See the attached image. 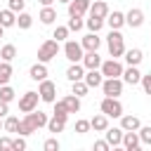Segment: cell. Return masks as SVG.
Wrapping results in <instances>:
<instances>
[{"label":"cell","instance_id":"1","mask_svg":"<svg viewBox=\"0 0 151 151\" xmlns=\"http://www.w3.org/2000/svg\"><path fill=\"white\" fill-rule=\"evenodd\" d=\"M106 47H109V54L113 59H120L125 54V38H123V33L116 31V28H111V33L106 38Z\"/></svg>","mask_w":151,"mask_h":151},{"label":"cell","instance_id":"2","mask_svg":"<svg viewBox=\"0 0 151 151\" xmlns=\"http://www.w3.org/2000/svg\"><path fill=\"white\" fill-rule=\"evenodd\" d=\"M99 111L106 113L109 118H120L123 116V104L118 97H104L101 104H99Z\"/></svg>","mask_w":151,"mask_h":151},{"label":"cell","instance_id":"3","mask_svg":"<svg viewBox=\"0 0 151 151\" xmlns=\"http://www.w3.org/2000/svg\"><path fill=\"white\" fill-rule=\"evenodd\" d=\"M59 54V40H45L40 47H38V61H42V64H47V61H52L54 57Z\"/></svg>","mask_w":151,"mask_h":151},{"label":"cell","instance_id":"4","mask_svg":"<svg viewBox=\"0 0 151 151\" xmlns=\"http://www.w3.org/2000/svg\"><path fill=\"white\" fill-rule=\"evenodd\" d=\"M99 71L104 73V78H123V64L118 61V59H106V61H101V66H99Z\"/></svg>","mask_w":151,"mask_h":151},{"label":"cell","instance_id":"5","mask_svg":"<svg viewBox=\"0 0 151 151\" xmlns=\"http://www.w3.org/2000/svg\"><path fill=\"white\" fill-rule=\"evenodd\" d=\"M38 94H40V101L54 104V101H57V85L45 78V80H40V85H38Z\"/></svg>","mask_w":151,"mask_h":151},{"label":"cell","instance_id":"6","mask_svg":"<svg viewBox=\"0 0 151 151\" xmlns=\"http://www.w3.org/2000/svg\"><path fill=\"white\" fill-rule=\"evenodd\" d=\"M38 101H40V94L33 92V90H28V92H24L19 97V111L21 113H31V111L38 109Z\"/></svg>","mask_w":151,"mask_h":151},{"label":"cell","instance_id":"7","mask_svg":"<svg viewBox=\"0 0 151 151\" xmlns=\"http://www.w3.org/2000/svg\"><path fill=\"white\" fill-rule=\"evenodd\" d=\"M83 54H85V50H83L80 42H76V40H66V42H64V57H66L71 64L83 61Z\"/></svg>","mask_w":151,"mask_h":151},{"label":"cell","instance_id":"8","mask_svg":"<svg viewBox=\"0 0 151 151\" xmlns=\"http://www.w3.org/2000/svg\"><path fill=\"white\" fill-rule=\"evenodd\" d=\"M101 92H104V97H120L123 94V78H104Z\"/></svg>","mask_w":151,"mask_h":151},{"label":"cell","instance_id":"9","mask_svg":"<svg viewBox=\"0 0 151 151\" xmlns=\"http://www.w3.org/2000/svg\"><path fill=\"white\" fill-rule=\"evenodd\" d=\"M123 149L125 151H139L142 149V139H139L137 130H125V134H123Z\"/></svg>","mask_w":151,"mask_h":151},{"label":"cell","instance_id":"10","mask_svg":"<svg viewBox=\"0 0 151 151\" xmlns=\"http://www.w3.org/2000/svg\"><path fill=\"white\" fill-rule=\"evenodd\" d=\"M125 26H130V28L144 26V12L139 7H132L130 12H125Z\"/></svg>","mask_w":151,"mask_h":151},{"label":"cell","instance_id":"11","mask_svg":"<svg viewBox=\"0 0 151 151\" xmlns=\"http://www.w3.org/2000/svg\"><path fill=\"white\" fill-rule=\"evenodd\" d=\"M123 134H125L123 127H111V125H109V127L104 130V137H106V142H109L113 149H116V146H123Z\"/></svg>","mask_w":151,"mask_h":151},{"label":"cell","instance_id":"12","mask_svg":"<svg viewBox=\"0 0 151 151\" xmlns=\"http://www.w3.org/2000/svg\"><path fill=\"white\" fill-rule=\"evenodd\" d=\"M92 0H71L68 2V17H83L90 12Z\"/></svg>","mask_w":151,"mask_h":151},{"label":"cell","instance_id":"13","mask_svg":"<svg viewBox=\"0 0 151 151\" xmlns=\"http://www.w3.org/2000/svg\"><path fill=\"white\" fill-rule=\"evenodd\" d=\"M24 118H26V120H28L35 130L47 127V120H50V118H47V113H42V111H38V109H35V111H31V113H26Z\"/></svg>","mask_w":151,"mask_h":151},{"label":"cell","instance_id":"14","mask_svg":"<svg viewBox=\"0 0 151 151\" xmlns=\"http://www.w3.org/2000/svg\"><path fill=\"white\" fill-rule=\"evenodd\" d=\"M85 66H83V61H76V64H71L68 68H66V78H68V83H76V80H83L85 78Z\"/></svg>","mask_w":151,"mask_h":151},{"label":"cell","instance_id":"15","mask_svg":"<svg viewBox=\"0 0 151 151\" xmlns=\"http://www.w3.org/2000/svg\"><path fill=\"white\" fill-rule=\"evenodd\" d=\"M50 73H47V64H42V61H38V64H33L31 68H28V78L31 80H35V83H40V80H45Z\"/></svg>","mask_w":151,"mask_h":151},{"label":"cell","instance_id":"16","mask_svg":"<svg viewBox=\"0 0 151 151\" xmlns=\"http://www.w3.org/2000/svg\"><path fill=\"white\" fill-rule=\"evenodd\" d=\"M83 80H85L90 87H101V83H104V73H101L99 68H87Z\"/></svg>","mask_w":151,"mask_h":151},{"label":"cell","instance_id":"17","mask_svg":"<svg viewBox=\"0 0 151 151\" xmlns=\"http://www.w3.org/2000/svg\"><path fill=\"white\" fill-rule=\"evenodd\" d=\"M101 61H104V59L99 57V52H97V50H90V52H85V54H83V66H85V68H99V66H101Z\"/></svg>","mask_w":151,"mask_h":151},{"label":"cell","instance_id":"18","mask_svg":"<svg viewBox=\"0 0 151 151\" xmlns=\"http://www.w3.org/2000/svg\"><path fill=\"white\" fill-rule=\"evenodd\" d=\"M106 24H109V28H116V31H120V28L125 26V14H123V12H118V9H113V12H109V17H106Z\"/></svg>","mask_w":151,"mask_h":151},{"label":"cell","instance_id":"19","mask_svg":"<svg viewBox=\"0 0 151 151\" xmlns=\"http://www.w3.org/2000/svg\"><path fill=\"white\" fill-rule=\"evenodd\" d=\"M80 45H83V50L85 52H90V50H99V45H101V38L97 35V33H87V35H83V40H80Z\"/></svg>","mask_w":151,"mask_h":151},{"label":"cell","instance_id":"20","mask_svg":"<svg viewBox=\"0 0 151 151\" xmlns=\"http://www.w3.org/2000/svg\"><path fill=\"white\" fill-rule=\"evenodd\" d=\"M123 83H127V85H139V83H142L139 68H137V66H127V68L123 71Z\"/></svg>","mask_w":151,"mask_h":151},{"label":"cell","instance_id":"21","mask_svg":"<svg viewBox=\"0 0 151 151\" xmlns=\"http://www.w3.org/2000/svg\"><path fill=\"white\" fill-rule=\"evenodd\" d=\"M125 61H127V66H139L142 64V59H144V52L139 50V47H132V50H125Z\"/></svg>","mask_w":151,"mask_h":151},{"label":"cell","instance_id":"22","mask_svg":"<svg viewBox=\"0 0 151 151\" xmlns=\"http://www.w3.org/2000/svg\"><path fill=\"white\" fill-rule=\"evenodd\" d=\"M66 120H68V118H61V116H52V118L47 120V130H50L52 134H59V132H64V127H66Z\"/></svg>","mask_w":151,"mask_h":151},{"label":"cell","instance_id":"23","mask_svg":"<svg viewBox=\"0 0 151 151\" xmlns=\"http://www.w3.org/2000/svg\"><path fill=\"white\" fill-rule=\"evenodd\" d=\"M109 5L104 2V0H94L92 5H90V14H94V17H101V19H106L109 17Z\"/></svg>","mask_w":151,"mask_h":151},{"label":"cell","instance_id":"24","mask_svg":"<svg viewBox=\"0 0 151 151\" xmlns=\"http://www.w3.org/2000/svg\"><path fill=\"white\" fill-rule=\"evenodd\" d=\"M120 127H123V130H139V127H142V120H139L137 116L123 113V116H120Z\"/></svg>","mask_w":151,"mask_h":151},{"label":"cell","instance_id":"25","mask_svg":"<svg viewBox=\"0 0 151 151\" xmlns=\"http://www.w3.org/2000/svg\"><path fill=\"white\" fill-rule=\"evenodd\" d=\"M38 19H40V24L50 26V24H54V19H57V9H54L52 5H50V7H42L40 14H38Z\"/></svg>","mask_w":151,"mask_h":151},{"label":"cell","instance_id":"26","mask_svg":"<svg viewBox=\"0 0 151 151\" xmlns=\"http://www.w3.org/2000/svg\"><path fill=\"white\" fill-rule=\"evenodd\" d=\"M90 125H92L94 132H104V130L109 127V116H106V113H97V116L90 120Z\"/></svg>","mask_w":151,"mask_h":151},{"label":"cell","instance_id":"27","mask_svg":"<svg viewBox=\"0 0 151 151\" xmlns=\"http://www.w3.org/2000/svg\"><path fill=\"white\" fill-rule=\"evenodd\" d=\"M104 24H106V19H101V17H94V14H90V19H85V26H87V31H92V33H99V31L104 28Z\"/></svg>","mask_w":151,"mask_h":151},{"label":"cell","instance_id":"28","mask_svg":"<svg viewBox=\"0 0 151 151\" xmlns=\"http://www.w3.org/2000/svg\"><path fill=\"white\" fill-rule=\"evenodd\" d=\"M0 24H2L5 28L17 26V12H12L9 7H7V9H2V12H0Z\"/></svg>","mask_w":151,"mask_h":151},{"label":"cell","instance_id":"29","mask_svg":"<svg viewBox=\"0 0 151 151\" xmlns=\"http://www.w3.org/2000/svg\"><path fill=\"white\" fill-rule=\"evenodd\" d=\"M64 104H66V109H68V113H78V111H80V97H76L73 92L64 97Z\"/></svg>","mask_w":151,"mask_h":151},{"label":"cell","instance_id":"30","mask_svg":"<svg viewBox=\"0 0 151 151\" xmlns=\"http://www.w3.org/2000/svg\"><path fill=\"white\" fill-rule=\"evenodd\" d=\"M12 64L9 61H0V85H7L12 80Z\"/></svg>","mask_w":151,"mask_h":151},{"label":"cell","instance_id":"31","mask_svg":"<svg viewBox=\"0 0 151 151\" xmlns=\"http://www.w3.org/2000/svg\"><path fill=\"white\" fill-rule=\"evenodd\" d=\"M17 26H19L21 31H28V28L33 26V17H31L28 12H19V14H17Z\"/></svg>","mask_w":151,"mask_h":151},{"label":"cell","instance_id":"32","mask_svg":"<svg viewBox=\"0 0 151 151\" xmlns=\"http://www.w3.org/2000/svg\"><path fill=\"white\" fill-rule=\"evenodd\" d=\"M19 125H21V120H19L17 116H7V118H5V132L19 134Z\"/></svg>","mask_w":151,"mask_h":151},{"label":"cell","instance_id":"33","mask_svg":"<svg viewBox=\"0 0 151 151\" xmlns=\"http://www.w3.org/2000/svg\"><path fill=\"white\" fill-rule=\"evenodd\" d=\"M87 90H90V85H87L85 80H76V83H71V92H73L76 97H80V99L87 94Z\"/></svg>","mask_w":151,"mask_h":151},{"label":"cell","instance_id":"34","mask_svg":"<svg viewBox=\"0 0 151 151\" xmlns=\"http://www.w3.org/2000/svg\"><path fill=\"white\" fill-rule=\"evenodd\" d=\"M14 57H17V47H14V45H5V47L0 50V59H2V61H12Z\"/></svg>","mask_w":151,"mask_h":151},{"label":"cell","instance_id":"35","mask_svg":"<svg viewBox=\"0 0 151 151\" xmlns=\"http://www.w3.org/2000/svg\"><path fill=\"white\" fill-rule=\"evenodd\" d=\"M14 94H17V92L9 87V83H7V85H0V99H2V101H7V104H9V101L14 99Z\"/></svg>","mask_w":151,"mask_h":151},{"label":"cell","instance_id":"36","mask_svg":"<svg viewBox=\"0 0 151 151\" xmlns=\"http://www.w3.org/2000/svg\"><path fill=\"white\" fill-rule=\"evenodd\" d=\"M52 116H61V118H68V109H66L64 99L54 101V111H52Z\"/></svg>","mask_w":151,"mask_h":151},{"label":"cell","instance_id":"37","mask_svg":"<svg viewBox=\"0 0 151 151\" xmlns=\"http://www.w3.org/2000/svg\"><path fill=\"white\" fill-rule=\"evenodd\" d=\"M68 33H71V31H68V26H57V28H54V33H52V38L61 42V40H66V38H68Z\"/></svg>","mask_w":151,"mask_h":151},{"label":"cell","instance_id":"38","mask_svg":"<svg viewBox=\"0 0 151 151\" xmlns=\"http://www.w3.org/2000/svg\"><path fill=\"white\" fill-rule=\"evenodd\" d=\"M33 132H38L26 118H21V125H19V134H24V137H28V134H33Z\"/></svg>","mask_w":151,"mask_h":151},{"label":"cell","instance_id":"39","mask_svg":"<svg viewBox=\"0 0 151 151\" xmlns=\"http://www.w3.org/2000/svg\"><path fill=\"white\" fill-rule=\"evenodd\" d=\"M137 132H139V139H142V146H144V144H146V146H151V127H144V125H142V127H139Z\"/></svg>","mask_w":151,"mask_h":151},{"label":"cell","instance_id":"40","mask_svg":"<svg viewBox=\"0 0 151 151\" xmlns=\"http://www.w3.org/2000/svg\"><path fill=\"white\" fill-rule=\"evenodd\" d=\"M66 26H68V31H80L85 26V21H83V17H71Z\"/></svg>","mask_w":151,"mask_h":151},{"label":"cell","instance_id":"41","mask_svg":"<svg viewBox=\"0 0 151 151\" xmlns=\"http://www.w3.org/2000/svg\"><path fill=\"white\" fill-rule=\"evenodd\" d=\"M42 149H45V151H59V139H57V134L50 137V139H45Z\"/></svg>","mask_w":151,"mask_h":151},{"label":"cell","instance_id":"42","mask_svg":"<svg viewBox=\"0 0 151 151\" xmlns=\"http://www.w3.org/2000/svg\"><path fill=\"white\" fill-rule=\"evenodd\" d=\"M90 130H92L90 120H76V132H78V134H85V132H90Z\"/></svg>","mask_w":151,"mask_h":151},{"label":"cell","instance_id":"43","mask_svg":"<svg viewBox=\"0 0 151 151\" xmlns=\"http://www.w3.org/2000/svg\"><path fill=\"white\" fill-rule=\"evenodd\" d=\"M7 5H9V9L12 12H24V7H26V0H7Z\"/></svg>","mask_w":151,"mask_h":151},{"label":"cell","instance_id":"44","mask_svg":"<svg viewBox=\"0 0 151 151\" xmlns=\"http://www.w3.org/2000/svg\"><path fill=\"white\" fill-rule=\"evenodd\" d=\"M139 85L144 87V94L151 97V73H142V83Z\"/></svg>","mask_w":151,"mask_h":151},{"label":"cell","instance_id":"45","mask_svg":"<svg viewBox=\"0 0 151 151\" xmlns=\"http://www.w3.org/2000/svg\"><path fill=\"white\" fill-rule=\"evenodd\" d=\"M26 149V139H24V134H19L17 139H12V151H24Z\"/></svg>","mask_w":151,"mask_h":151},{"label":"cell","instance_id":"46","mask_svg":"<svg viewBox=\"0 0 151 151\" xmlns=\"http://www.w3.org/2000/svg\"><path fill=\"white\" fill-rule=\"evenodd\" d=\"M111 149V144L106 142V139H99V142H94V151H109Z\"/></svg>","mask_w":151,"mask_h":151},{"label":"cell","instance_id":"47","mask_svg":"<svg viewBox=\"0 0 151 151\" xmlns=\"http://www.w3.org/2000/svg\"><path fill=\"white\" fill-rule=\"evenodd\" d=\"M0 151H12V139L9 137H0Z\"/></svg>","mask_w":151,"mask_h":151},{"label":"cell","instance_id":"48","mask_svg":"<svg viewBox=\"0 0 151 151\" xmlns=\"http://www.w3.org/2000/svg\"><path fill=\"white\" fill-rule=\"evenodd\" d=\"M7 113H9V104H7V101H2V99H0V118H5V116H7Z\"/></svg>","mask_w":151,"mask_h":151},{"label":"cell","instance_id":"49","mask_svg":"<svg viewBox=\"0 0 151 151\" xmlns=\"http://www.w3.org/2000/svg\"><path fill=\"white\" fill-rule=\"evenodd\" d=\"M38 2H40V5H42V7H50V5H54V2H57V0H38Z\"/></svg>","mask_w":151,"mask_h":151},{"label":"cell","instance_id":"50","mask_svg":"<svg viewBox=\"0 0 151 151\" xmlns=\"http://www.w3.org/2000/svg\"><path fill=\"white\" fill-rule=\"evenodd\" d=\"M2 33H5V26H2V24H0V38H2Z\"/></svg>","mask_w":151,"mask_h":151},{"label":"cell","instance_id":"51","mask_svg":"<svg viewBox=\"0 0 151 151\" xmlns=\"http://www.w3.org/2000/svg\"><path fill=\"white\" fill-rule=\"evenodd\" d=\"M0 130H5V120L2 118H0Z\"/></svg>","mask_w":151,"mask_h":151},{"label":"cell","instance_id":"52","mask_svg":"<svg viewBox=\"0 0 151 151\" xmlns=\"http://www.w3.org/2000/svg\"><path fill=\"white\" fill-rule=\"evenodd\" d=\"M57 2H64V5H68V2H71V0H57Z\"/></svg>","mask_w":151,"mask_h":151}]
</instances>
